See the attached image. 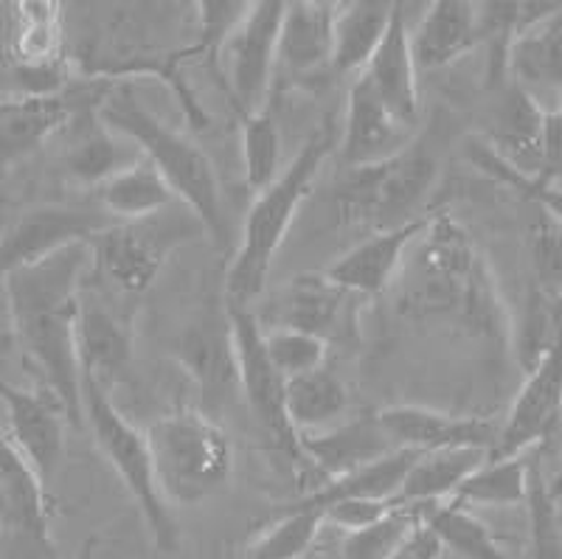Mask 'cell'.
I'll return each mask as SVG.
<instances>
[{"label": "cell", "instance_id": "7a4b0ae2", "mask_svg": "<svg viewBox=\"0 0 562 559\" xmlns=\"http://www.w3.org/2000/svg\"><path fill=\"white\" fill-rule=\"evenodd\" d=\"M90 270V242H77L3 281L20 351L43 377L45 391H52L65 407L70 425L79 431L85 427V411L77 324Z\"/></svg>", "mask_w": 562, "mask_h": 559}, {"label": "cell", "instance_id": "6da1fadb", "mask_svg": "<svg viewBox=\"0 0 562 559\" xmlns=\"http://www.w3.org/2000/svg\"><path fill=\"white\" fill-rule=\"evenodd\" d=\"M394 290L403 318L448 324L490 346L509 344L512 321L490 261L448 209L434 211Z\"/></svg>", "mask_w": 562, "mask_h": 559}, {"label": "cell", "instance_id": "44dd1931", "mask_svg": "<svg viewBox=\"0 0 562 559\" xmlns=\"http://www.w3.org/2000/svg\"><path fill=\"white\" fill-rule=\"evenodd\" d=\"M79 108L82 99L77 93H18L0 99V166H12L37 153L59 130H68Z\"/></svg>", "mask_w": 562, "mask_h": 559}, {"label": "cell", "instance_id": "e0dca14e", "mask_svg": "<svg viewBox=\"0 0 562 559\" xmlns=\"http://www.w3.org/2000/svg\"><path fill=\"white\" fill-rule=\"evenodd\" d=\"M434 211L416 216L414 223L403 225V228L378 231V234L366 236L349 254H344L326 267L324 273L355 295H360V299L383 295L403 273L405 259H408L414 242L425 234V228L434 220Z\"/></svg>", "mask_w": 562, "mask_h": 559}, {"label": "cell", "instance_id": "8d00e7d4", "mask_svg": "<svg viewBox=\"0 0 562 559\" xmlns=\"http://www.w3.org/2000/svg\"><path fill=\"white\" fill-rule=\"evenodd\" d=\"M243 166L245 183L250 191H265L276 178L281 166V135L270 102L256 113L243 115Z\"/></svg>", "mask_w": 562, "mask_h": 559}, {"label": "cell", "instance_id": "ee69618b", "mask_svg": "<svg viewBox=\"0 0 562 559\" xmlns=\"http://www.w3.org/2000/svg\"><path fill=\"white\" fill-rule=\"evenodd\" d=\"M441 551H445V548H441V543L436 540V534L430 532L425 523H419L416 532L411 534V540L405 543L403 551L396 554L394 559H439Z\"/></svg>", "mask_w": 562, "mask_h": 559}, {"label": "cell", "instance_id": "ab89813d", "mask_svg": "<svg viewBox=\"0 0 562 559\" xmlns=\"http://www.w3.org/2000/svg\"><path fill=\"white\" fill-rule=\"evenodd\" d=\"M419 523L422 506H394L374 526L346 534L340 543V559H394Z\"/></svg>", "mask_w": 562, "mask_h": 559}, {"label": "cell", "instance_id": "5b68a950", "mask_svg": "<svg viewBox=\"0 0 562 559\" xmlns=\"http://www.w3.org/2000/svg\"><path fill=\"white\" fill-rule=\"evenodd\" d=\"M158 490L169 506H200L231 478L234 452L223 427L203 411H175L147 427Z\"/></svg>", "mask_w": 562, "mask_h": 559}, {"label": "cell", "instance_id": "d590c367", "mask_svg": "<svg viewBox=\"0 0 562 559\" xmlns=\"http://www.w3.org/2000/svg\"><path fill=\"white\" fill-rule=\"evenodd\" d=\"M324 523L326 517L318 508L284 503L248 548V559H307Z\"/></svg>", "mask_w": 562, "mask_h": 559}, {"label": "cell", "instance_id": "f35d334b", "mask_svg": "<svg viewBox=\"0 0 562 559\" xmlns=\"http://www.w3.org/2000/svg\"><path fill=\"white\" fill-rule=\"evenodd\" d=\"M526 508H529V559H562L560 508L540 467V450H531Z\"/></svg>", "mask_w": 562, "mask_h": 559}, {"label": "cell", "instance_id": "d6986e66", "mask_svg": "<svg viewBox=\"0 0 562 559\" xmlns=\"http://www.w3.org/2000/svg\"><path fill=\"white\" fill-rule=\"evenodd\" d=\"M77 351L82 377L113 388L122 380L133 357V326L127 315L115 310L102 293H90L88 281L82 287L77 324Z\"/></svg>", "mask_w": 562, "mask_h": 559}, {"label": "cell", "instance_id": "ac0fdd59", "mask_svg": "<svg viewBox=\"0 0 562 559\" xmlns=\"http://www.w3.org/2000/svg\"><path fill=\"white\" fill-rule=\"evenodd\" d=\"M378 416L400 450L434 452L479 447L492 452L501 436V427L484 416H456L422 405H394Z\"/></svg>", "mask_w": 562, "mask_h": 559}, {"label": "cell", "instance_id": "74e56055", "mask_svg": "<svg viewBox=\"0 0 562 559\" xmlns=\"http://www.w3.org/2000/svg\"><path fill=\"white\" fill-rule=\"evenodd\" d=\"M467 160H470L479 172H484L486 178H492L495 183L506 186V189H512L524 200L535 203L537 209L546 211L557 225H562V189H557L554 183H540V180L515 172V169H512L484 138L467 141Z\"/></svg>", "mask_w": 562, "mask_h": 559}, {"label": "cell", "instance_id": "5bb4252c", "mask_svg": "<svg viewBox=\"0 0 562 559\" xmlns=\"http://www.w3.org/2000/svg\"><path fill=\"white\" fill-rule=\"evenodd\" d=\"M358 301L360 295L340 287L326 273H301L276 301L270 329L284 326L307 332L333 346L335 340H349L358 329Z\"/></svg>", "mask_w": 562, "mask_h": 559}, {"label": "cell", "instance_id": "d4e9b609", "mask_svg": "<svg viewBox=\"0 0 562 559\" xmlns=\"http://www.w3.org/2000/svg\"><path fill=\"white\" fill-rule=\"evenodd\" d=\"M479 45V7L467 0H436L411 32V52L419 70L448 68Z\"/></svg>", "mask_w": 562, "mask_h": 559}, {"label": "cell", "instance_id": "ffe728a7", "mask_svg": "<svg viewBox=\"0 0 562 559\" xmlns=\"http://www.w3.org/2000/svg\"><path fill=\"white\" fill-rule=\"evenodd\" d=\"M299 447L301 458L315 465V470L324 476V483L363 470L400 450L378 413L346 420L333 431L299 433Z\"/></svg>", "mask_w": 562, "mask_h": 559}, {"label": "cell", "instance_id": "836d02e7", "mask_svg": "<svg viewBox=\"0 0 562 559\" xmlns=\"http://www.w3.org/2000/svg\"><path fill=\"white\" fill-rule=\"evenodd\" d=\"M180 362L203 385L205 400H214V396L225 394L228 385L239 388L237 357H234V344H231L228 312H225V321L220 329H214V326H200L192 335H186Z\"/></svg>", "mask_w": 562, "mask_h": 559}, {"label": "cell", "instance_id": "7bdbcfd3", "mask_svg": "<svg viewBox=\"0 0 562 559\" xmlns=\"http://www.w3.org/2000/svg\"><path fill=\"white\" fill-rule=\"evenodd\" d=\"M391 508H394V503L391 501H340L335 503V506L326 508L324 517L326 523L338 526L340 532L355 534L383 521Z\"/></svg>", "mask_w": 562, "mask_h": 559}, {"label": "cell", "instance_id": "4dcf8cb0", "mask_svg": "<svg viewBox=\"0 0 562 559\" xmlns=\"http://www.w3.org/2000/svg\"><path fill=\"white\" fill-rule=\"evenodd\" d=\"M416 458H419L416 450H396L383 461L363 467V470L321 483L318 490L293 503L326 512V508L340 501H394L396 492L403 490L405 476H408Z\"/></svg>", "mask_w": 562, "mask_h": 559}, {"label": "cell", "instance_id": "8fae6325", "mask_svg": "<svg viewBox=\"0 0 562 559\" xmlns=\"http://www.w3.org/2000/svg\"><path fill=\"white\" fill-rule=\"evenodd\" d=\"M0 559H54L45 483L0 433Z\"/></svg>", "mask_w": 562, "mask_h": 559}, {"label": "cell", "instance_id": "9c48e42d", "mask_svg": "<svg viewBox=\"0 0 562 559\" xmlns=\"http://www.w3.org/2000/svg\"><path fill=\"white\" fill-rule=\"evenodd\" d=\"M284 0L250 3L239 26L228 34L220 52L223 90L234 113H256L270 102L279 70V37L284 23Z\"/></svg>", "mask_w": 562, "mask_h": 559}, {"label": "cell", "instance_id": "60d3db41", "mask_svg": "<svg viewBox=\"0 0 562 559\" xmlns=\"http://www.w3.org/2000/svg\"><path fill=\"white\" fill-rule=\"evenodd\" d=\"M265 346H268L270 362L284 380L321 369L326 366V355H329V344H324L321 337L299 329H284V326L265 329Z\"/></svg>", "mask_w": 562, "mask_h": 559}, {"label": "cell", "instance_id": "4316f807", "mask_svg": "<svg viewBox=\"0 0 562 559\" xmlns=\"http://www.w3.org/2000/svg\"><path fill=\"white\" fill-rule=\"evenodd\" d=\"M486 461H490V452L479 450V447L419 452V458L405 476L403 490L396 492L391 503L394 506H428V503L450 501L459 495L467 478Z\"/></svg>", "mask_w": 562, "mask_h": 559}, {"label": "cell", "instance_id": "603a6c76", "mask_svg": "<svg viewBox=\"0 0 562 559\" xmlns=\"http://www.w3.org/2000/svg\"><path fill=\"white\" fill-rule=\"evenodd\" d=\"M338 3H288L279 37V70L290 79H313L333 70Z\"/></svg>", "mask_w": 562, "mask_h": 559}, {"label": "cell", "instance_id": "d6a6232c", "mask_svg": "<svg viewBox=\"0 0 562 559\" xmlns=\"http://www.w3.org/2000/svg\"><path fill=\"white\" fill-rule=\"evenodd\" d=\"M422 523L436 534L441 548H450L459 559H509L473 508L456 497L422 506Z\"/></svg>", "mask_w": 562, "mask_h": 559}, {"label": "cell", "instance_id": "484cf974", "mask_svg": "<svg viewBox=\"0 0 562 559\" xmlns=\"http://www.w3.org/2000/svg\"><path fill=\"white\" fill-rule=\"evenodd\" d=\"M12 40L9 52L14 74L59 70L65 65V26L63 3L52 0H23L12 7Z\"/></svg>", "mask_w": 562, "mask_h": 559}, {"label": "cell", "instance_id": "7c38bea8", "mask_svg": "<svg viewBox=\"0 0 562 559\" xmlns=\"http://www.w3.org/2000/svg\"><path fill=\"white\" fill-rule=\"evenodd\" d=\"M113 223L115 220H110L104 211L65 209V205L26 211L12 225L0 228V281L48 259L68 245L93 242Z\"/></svg>", "mask_w": 562, "mask_h": 559}, {"label": "cell", "instance_id": "e575fe53", "mask_svg": "<svg viewBox=\"0 0 562 559\" xmlns=\"http://www.w3.org/2000/svg\"><path fill=\"white\" fill-rule=\"evenodd\" d=\"M531 452L515 458H490L467 478L456 501L464 506H526Z\"/></svg>", "mask_w": 562, "mask_h": 559}, {"label": "cell", "instance_id": "83f0119b", "mask_svg": "<svg viewBox=\"0 0 562 559\" xmlns=\"http://www.w3.org/2000/svg\"><path fill=\"white\" fill-rule=\"evenodd\" d=\"M394 18V3L385 0H351L338 3L335 14L333 74L360 77L371 57L378 54Z\"/></svg>", "mask_w": 562, "mask_h": 559}, {"label": "cell", "instance_id": "9a60e30c", "mask_svg": "<svg viewBox=\"0 0 562 559\" xmlns=\"http://www.w3.org/2000/svg\"><path fill=\"white\" fill-rule=\"evenodd\" d=\"M0 402L7 407L9 441L26 458L40 481L48 483L65 452V407L52 391H29L0 380Z\"/></svg>", "mask_w": 562, "mask_h": 559}, {"label": "cell", "instance_id": "681fc988", "mask_svg": "<svg viewBox=\"0 0 562 559\" xmlns=\"http://www.w3.org/2000/svg\"><path fill=\"white\" fill-rule=\"evenodd\" d=\"M307 559H310V557H307Z\"/></svg>", "mask_w": 562, "mask_h": 559}, {"label": "cell", "instance_id": "3957f363", "mask_svg": "<svg viewBox=\"0 0 562 559\" xmlns=\"http://www.w3.org/2000/svg\"><path fill=\"white\" fill-rule=\"evenodd\" d=\"M338 147L340 124L333 115H326L301 144L293 160L281 169L279 178L256 194L245 216L237 250L231 256L228 273H225V301L231 306H248L265 293L270 267L293 228L295 214L313 194L321 166Z\"/></svg>", "mask_w": 562, "mask_h": 559}, {"label": "cell", "instance_id": "c3c4849f", "mask_svg": "<svg viewBox=\"0 0 562 559\" xmlns=\"http://www.w3.org/2000/svg\"><path fill=\"white\" fill-rule=\"evenodd\" d=\"M0 528H3V526H0Z\"/></svg>", "mask_w": 562, "mask_h": 559}, {"label": "cell", "instance_id": "f6af8a7d", "mask_svg": "<svg viewBox=\"0 0 562 559\" xmlns=\"http://www.w3.org/2000/svg\"><path fill=\"white\" fill-rule=\"evenodd\" d=\"M97 551H99V537L97 534H90L88 540L82 543V548H79L77 559H97Z\"/></svg>", "mask_w": 562, "mask_h": 559}, {"label": "cell", "instance_id": "f546056e", "mask_svg": "<svg viewBox=\"0 0 562 559\" xmlns=\"http://www.w3.org/2000/svg\"><path fill=\"white\" fill-rule=\"evenodd\" d=\"M99 209L115 223H138L178 203L175 191L149 160H138L124 172L97 186Z\"/></svg>", "mask_w": 562, "mask_h": 559}, {"label": "cell", "instance_id": "52a82bcc", "mask_svg": "<svg viewBox=\"0 0 562 559\" xmlns=\"http://www.w3.org/2000/svg\"><path fill=\"white\" fill-rule=\"evenodd\" d=\"M82 411L85 427L93 436V445L104 456L124 490L144 515L147 532L160 554H175L180 548V532L175 523L172 506L164 501L155 481L153 456H149L147 433H140L133 422L110 400V391L99 382L82 377Z\"/></svg>", "mask_w": 562, "mask_h": 559}, {"label": "cell", "instance_id": "f1b7e54d", "mask_svg": "<svg viewBox=\"0 0 562 559\" xmlns=\"http://www.w3.org/2000/svg\"><path fill=\"white\" fill-rule=\"evenodd\" d=\"M284 405L295 433H324L349 420V391L326 366L288 380Z\"/></svg>", "mask_w": 562, "mask_h": 559}, {"label": "cell", "instance_id": "1f68e13d", "mask_svg": "<svg viewBox=\"0 0 562 559\" xmlns=\"http://www.w3.org/2000/svg\"><path fill=\"white\" fill-rule=\"evenodd\" d=\"M74 130H77V138H74V147H70L65 164H68V172L82 183L99 186L144 160L135 144L104 127L97 108H90L85 113L82 127Z\"/></svg>", "mask_w": 562, "mask_h": 559}, {"label": "cell", "instance_id": "30bf717a", "mask_svg": "<svg viewBox=\"0 0 562 559\" xmlns=\"http://www.w3.org/2000/svg\"><path fill=\"white\" fill-rule=\"evenodd\" d=\"M228 324L234 357H237L239 394H243L250 416H254L259 431L268 436L276 450L288 452L290 458H299L301 461L299 433L290 425L288 405H284L288 380L270 362L262 321L256 318L248 306L228 304Z\"/></svg>", "mask_w": 562, "mask_h": 559}, {"label": "cell", "instance_id": "277c9868", "mask_svg": "<svg viewBox=\"0 0 562 559\" xmlns=\"http://www.w3.org/2000/svg\"><path fill=\"white\" fill-rule=\"evenodd\" d=\"M97 115L104 127L138 147L144 160H149L160 178L167 180L178 203L192 209L194 216L203 223L205 234L217 242L220 248H225L228 245V216H225L223 191H220L217 169L209 155L200 149V144L169 127L167 121H160L135 96L133 85H104Z\"/></svg>", "mask_w": 562, "mask_h": 559}, {"label": "cell", "instance_id": "ba28073f", "mask_svg": "<svg viewBox=\"0 0 562 559\" xmlns=\"http://www.w3.org/2000/svg\"><path fill=\"white\" fill-rule=\"evenodd\" d=\"M203 234V223L183 203H175L172 209L138 223H113L90 242L93 273L115 293H147L169 254Z\"/></svg>", "mask_w": 562, "mask_h": 559}, {"label": "cell", "instance_id": "4fadbf2b", "mask_svg": "<svg viewBox=\"0 0 562 559\" xmlns=\"http://www.w3.org/2000/svg\"><path fill=\"white\" fill-rule=\"evenodd\" d=\"M562 416V326L554 344L549 346L535 369L526 377L520 394L509 407V416L501 425V436L490 458H515L537 450V445L551 436Z\"/></svg>", "mask_w": 562, "mask_h": 559}, {"label": "cell", "instance_id": "2e32d148", "mask_svg": "<svg viewBox=\"0 0 562 559\" xmlns=\"http://www.w3.org/2000/svg\"><path fill=\"white\" fill-rule=\"evenodd\" d=\"M416 138V130H408L389 113L363 74L351 79L340 130V158L346 169L385 164L405 153Z\"/></svg>", "mask_w": 562, "mask_h": 559}, {"label": "cell", "instance_id": "7dc6e473", "mask_svg": "<svg viewBox=\"0 0 562 559\" xmlns=\"http://www.w3.org/2000/svg\"><path fill=\"white\" fill-rule=\"evenodd\" d=\"M560 523H562V512H560Z\"/></svg>", "mask_w": 562, "mask_h": 559}, {"label": "cell", "instance_id": "b9f144b4", "mask_svg": "<svg viewBox=\"0 0 562 559\" xmlns=\"http://www.w3.org/2000/svg\"><path fill=\"white\" fill-rule=\"evenodd\" d=\"M529 245L543 293L562 299V225H557L546 211L537 209L529 228Z\"/></svg>", "mask_w": 562, "mask_h": 559}, {"label": "cell", "instance_id": "7402d4cb", "mask_svg": "<svg viewBox=\"0 0 562 559\" xmlns=\"http://www.w3.org/2000/svg\"><path fill=\"white\" fill-rule=\"evenodd\" d=\"M416 63L411 52V32L405 20V3H394V18L378 54L366 65L363 77L380 96L400 124L408 130L419 127V85H416Z\"/></svg>", "mask_w": 562, "mask_h": 559}, {"label": "cell", "instance_id": "bcb514c9", "mask_svg": "<svg viewBox=\"0 0 562 559\" xmlns=\"http://www.w3.org/2000/svg\"><path fill=\"white\" fill-rule=\"evenodd\" d=\"M0 9H7V3H0Z\"/></svg>", "mask_w": 562, "mask_h": 559}, {"label": "cell", "instance_id": "8992f818", "mask_svg": "<svg viewBox=\"0 0 562 559\" xmlns=\"http://www.w3.org/2000/svg\"><path fill=\"white\" fill-rule=\"evenodd\" d=\"M439 178V155L425 138L378 166L346 169L335 203L346 223L366 225L371 234L394 231L428 214L425 200Z\"/></svg>", "mask_w": 562, "mask_h": 559}, {"label": "cell", "instance_id": "cb8c5ba5", "mask_svg": "<svg viewBox=\"0 0 562 559\" xmlns=\"http://www.w3.org/2000/svg\"><path fill=\"white\" fill-rule=\"evenodd\" d=\"M515 172L537 178L543 172V141H546V110L529 88L512 82L504 90L495 119H492L490 138H484Z\"/></svg>", "mask_w": 562, "mask_h": 559}]
</instances>
